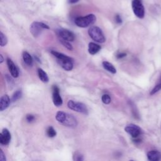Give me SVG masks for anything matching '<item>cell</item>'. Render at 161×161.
I'll return each mask as SVG.
<instances>
[{"label":"cell","instance_id":"22","mask_svg":"<svg viewBox=\"0 0 161 161\" xmlns=\"http://www.w3.org/2000/svg\"><path fill=\"white\" fill-rule=\"evenodd\" d=\"M47 135L48 137L53 138L57 135V132H56L55 130L52 127H48L47 129Z\"/></svg>","mask_w":161,"mask_h":161},{"label":"cell","instance_id":"8","mask_svg":"<svg viewBox=\"0 0 161 161\" xmlns=\"http://www.w3.org/2000/svg\"><path fill=\"white\" fill-rule=\"evenodd\" d=\"M125 131L133 138H138L142 134L141 128L135 124H129L125 128Z\"/></svg>","mask_w":161,"mask_h":161},{"label":"cell","instance_id":"14","mask_svg":"<svg viewBox=\"0 0 161 161\" xmlns=\"http://www.w3.org/2000/svg\"><path fill=\"white\" fill-rule=\"evenodd\" d=\"M11 103V100L8 95L5 94L0 100V111H3L8 108Z\"/></svg>","mask_w":161,"mask_h":161},{"label":"cell","instance_id":"16","mask_svg":"<svg viewBox=\"0 0 161 161\" xmlns=\"http://www.w3.org/2000/svg\"><path fill=\"white\" fill-rule=\"evenodd\" d=\"M23 60L26 64L29 66H32L33 65V58L30 54L28 52H23L22 54Z\"/></svg>","mask_w":161,"mask_h":161},{"label":"cell","instance_id":"32","mask_svg":"<svg viewBox=\"0 0 161 161\" xmlns=\"http://www.w3.org/2000/svg\"><path fill=\"white\" fill-rule=\"evenodd\" d=\"M3 61H4V58L3 57V55L1 54V55H0V63L2 64V63L3 62Z\"/></svg>","mask_w":161,"mask_h":161},{"label":"cell","instance_id":"11","mask_svg":"<svg viewBox=\"0 0 161 161\" xmlns=\"http://www.w3.org/2000/svg\"><path fill=\"white\" fill-rule=\"evenodd\" d=\"M11 134L10 131L7 128H3L0 134V143L2 145H8L11 141Z\"/></svg>","mask_w":161,"mask_h":161},{"label":"cell","instance_id":"28","mask_svg":"<svg viewBox=\"0 0 161 161\" xmlns=\"http://www.w3.org/2000/svg\"><path fill=\"white\" fill-rule=\"evenodd\" d=\"M0 161H6L5 154L2 149L0 150Z\"/></svg>","mask_w":161,"mask_h":161},{"label":"cell","instance_id":"5","mask_svg":"<svg viewBox=\"0 0 161 161\" xmlns=\"http://www.w3.org/2000/svg\"><path fill=\"white\" fill-rule=\"evenodd\" d=\"M50 28L47 25L42 22H33L30 26V31L32 36L35 37H38L41 32L44 29H49Z\"/></svg>","mask_w":161,"mask_h":161},{"label":"cell","instance_id":"25","mask_svg":"<svg viewBox=\"0 0 161 161\" xmlns=\"http://www.w3.org/2000/svg\"><path fill=\"white\" fill-rule=\"evenodd\" d=\"M61 44L64 45L66 48H67L68 50H70V51H72L73 49V47L72 46V45L69 43V42H67L66 40H62L60 39V40Z\"/></svg>","mask_w":161,"mask_h":161},{"label":"cell","instance_id":"17","mask_svg":"<svg viewBox=\"0 0 161 161\" xmlns=\"http://www.w3.org/2000/svg\"><path fill=\"white\" fill-rule=\"evenodd\" d=\"M103 66L106 70L112 74H116V69L114 67V66L111 64L108 61H104L103 62Z\"/></svg>","mask_w":161,"mask_h":161},{"label":"cell","instance_id":"4","mask_svg":"<svg viewBox=\"0 0 161 161\" xmlns=\"http://www.w3.org/2000/svg\"><path fill=\"white\" fill-rule=\"evenodd\" d=\"M88 34L89 37L96 42L104 43L106 40L102 30L98 26H91L88 30Z\"/></svg>","mask_w":161,"mask_h":161},{"label":"cell","instance_id":"30","mask_svg":"<svg viewBox=\"0 0 161 161\" xmlns=\"http://www.w3.org/2000/svg\"><path fill=\"white\" fill-rule=\"evenodd\" d=\"M126 55H127V54L124 53V52L118 53V54L116 55V57H117L118 59H122V58L125 57Z\"/></svg>","mask_w":161,"mask_h":161},{"label":"cell","instance_id":"10","mask_svg":"<svg viewBox=\"0 0 161 161\" xmlns=\"http://www.w3.org/2000/svg\"><path fill=\"white\" fill-rule=\"evenodd\" d=\"M52 100L55 107H60L63 103L62 99L60 95L59 88L56 85L52 86Z\"/></svg>","mask_w":161,"mask_h":161},{"label":"cell","instance_id":"19","mask_svg":"<svg viewBox=\"0 0 161 161\" xmlns=\"http://www.w3.org/2000/svg\"><path fill=\"white\" fill-rule=\"evenodd\" d=\"M160 89H161V76L160 77V78H159L158 82H157V84L156 85V86L153 87V88L152 89L150 94V95L155 94L156 93L159 91Z\"/></svg>","mask_w":161,"mask_h":161},{"label":"cell","instance_id":"24","mask_svg":"<svg viewBox=\"0 0 161 161\" xmlns=\"http://www.w3.org/2000/svg\"><path fill=\"white\" fill-rule=\"evenodd\" d=\"M101 100H102L103 103L105 104H109L111 101V97L110 96V95H108L107 94H104L102 96Z\"/></svg>","mask_w":161,"mask_h":161},{"label":"cell","instance_id":"23","mask_svg":"<svg viewBox=\"0 0 161 161\" xmlns=\"http://www.w3.org/2000/svg\"><path fill=\"white\" fill-rule=\"evenodd\" d=\"M7 43H8V39H7L5 35L1 32H0V46L4 47L7 44Z\"/></svg>","mask_w":161,"mask_h":161},{"label":"cell","instance_id":"15","mask_svg":"<svg viewBox=\"0 0 161 161\" xmlns=\"http://www.w3.org/2000/svg\"><path fill=\"white\" fill-rule=\"evenodd\" d=\"M101 46L93 42H90L88 45V52L91 55H95L101 50Z\"/></svg>","mask_w":161,"mask_h":161},{"label":"cell","instance_id":"27","mask_svg":"<svg viewBox=\"0 0 161 161\" xmlns=\"http://www.w3.org/2000/svg\"><path fill=\"white\" fill-rule=\"evenodd\" d=\"M26 120L29 123H32L35 120V116L33 115L29 114L26 116Z\"/></svg>","mask_w":161,"mask_h":161},{"label":"cell","instance_id":"31","mask_svg":"<svg viewBox=\"0 0 161 161\" xmlns=\"http://www.w3.org/2000/svg\"><path fill=\"white\" fill-rule=\"evenodd\" d=\"M79 0H68V3H71V4H74L78 3Z\"/></svg>","mask_w":161,"mask_h":161},{"label":"cell","instance_id":"6","mask_svg":"<svg viewBox=\"0 0 161 161\" xmlns=\"http://www.w3.org/2000/svg\"><path fill=\"white\" fill-rule=\"evenodd\" d=\"M67 107L71 110L79 112L85 115H88V110L85 104L81 102H77L73 100H69L67 103Z\"/></svg>","mask_w":161,"mask_h":161},{"label":"cell","instance_id":"7","mask_svg":"<svg viewBox=\"0 0 161 161\" xmlns=\"http://www.w3.org/2000/svg\"><path fill=\"white\" fill-rule=\"evenodd\" d=\"M132 10L135 15L138 18H144L145 17V8L142 0H132Z\"/></svg>","mask_w":161,"mask_h":161},{"label":"cell","instance_id":"3","mask_svg":"<svg viewBox=\"0 0 161 161\" xmlns=\"http://www.w3.org/2000/svg\"><path fill=\"white\" fill-rule=\"evenodd\" d=\"M96 20V17L93 14H89L85 17H78L76 18L75 24L81 28H86L93 25Z\"/></svg>","mask_w":161,"mask_h":161},{"label":"cell","instance_id":"33","mask_svg":"<svg viewBox=\"0 0 161 161\" xmlns=\"http://www.w3.org/2000/svg\"><path fill=\"white\" fill-rule=\"evenodd\" d=\"M130 161H134V160H130Z\"/></svg>","mask_w":161,"mask_h":161},{"label":"cell","instance_id":"29","mask_svg":"<svg viewBox=\"0 0 161 161\" xmlns=\"http://www.w3.org/2000/svg\"><path fill=\"white\" fill-rule=\"evenodd\" d=\"M115 21L118 24H121L122 23V19L120 16V15H118V14L115 17Z\"/></svg>","mask_w":161,"mask_h":161},{"label":"cell","instance_id":"26","mask_svg":"<svg viewBox=\"0 0 161 161\" xmlns=\"http://www.w3.org/2000/svg\"><path fill=\"white\" fill-rule=\"evenodd\" d=\"M130 106H131L132 110V113H133V115H134V117L135 118H139V115H138V111H137L135 106L134 105V104H133V103H130Z\"/></svg>","mask_w":161,"mask_h":161},{"label":"cell","instance_id":"9","mask_svg":"<svg viewBox=\"0 0 161 161\" xmlns=\"http://www.w3.org/2000/svg\"><path fill=\"white\" fill-rule=\"evenodd\" d=\"M57 34L59 38L67 42H73L75 39L74 34L72 32L66 29H61L57 30Z\"/></svg>","mask_w":161,"mask_h":161},{"label":"cell","instance_id":"20","mask_svg":"<svg viewBox=\"0 0 161 161\" xmlns=\"http://www.w3.org/2000/svg\"><path fill=\"white\" fill-rule=\"evenodd\" d=\"M22 96V91L21 90H17V91L14 93L13 94L11 99V102H15L19 99H20Z\"/></svg>","mask_w":161,"mask_h":161},{"label":"cell","instance_id":"13","mask_svg":"<svg viewBox=\"0 0 161 161\" xmlns=\"http://www.w3.org/2000/svg\"><path fill=\"white\" fill-rule=\"evenodd\" d=\"M147 157L149 161H161V153L157 150H150Z\"/></svg>","mask_w":161,"mask_h":161},{"label":"cell","instance_id":"2","mask_svg":"<svg viewBox=\"0 0 161 161\" xmlns=\"http://www.w3.org/2000/svg\"><path fill=\"white\" fill-rule=\"evenodd\" d=\"M51 54L57 59L58 64L66 71H69L73 69L74 64L73 59L71 57L55 51H52Z\"/></svg>","mask_w":161,"mask_h":161},{"label":"cell","instance_id":"1","mask_svg":"<svg viewBox=\"0 0 161 161\" xmlns=\"http://www.w3.org/2000/svg\"><path fill=\"white\" fill-rule=\"evenodd\" d=\"M55 119L59 123L66 126V127L74 128L78 125V121L73 115L62 111H59L56 113Z\"/></svg>","mask_w":161,"mask_h":161},{"label":"cell","instance_id":"21","mask_svg":"<svg viewBox=\"0 0 161 161\" xmlns=\"http://www.w3.org/2000/svg\"><path fill=\"white\" fill-rule=\"evenodd\" d=\"M73 161H84V156L79 152H75L73 154Z\"/></svg>","mask_w":161,"mask_h":161},{"label":"cell","instance_id":"18","mask_svg":"<svg viewBox=\"0 0 161 161\" xmlns=\"http://www.w3.org/2000/svg\"><path fill=\"white\" fill-rule=\"evenodd\" d=\"M38 75L39 77V79L45 83H47L49 81V78H48V76L47 74L44 71L43 69H42L40 68L38 69Z\"/></svg>","mask_w":161,"mask_h":161},{"label":"cell","instance_id":"12","mask_svg":"<svg viewBox=\"0 0 161 161\" xmlns=\"http://www.w3.org/2000/svg\"><path fill=\"white\" fill-rule=\"evenodd\" d=\"M6 62H7V66H8L9 71L10 72L11 75L14 78H18L19 76L18 69L16 66V65L14 64L13 60L11 59L8 58L6 60Z\"/></svg>","mask_w":161,"mask_h":161}]
</instances>
